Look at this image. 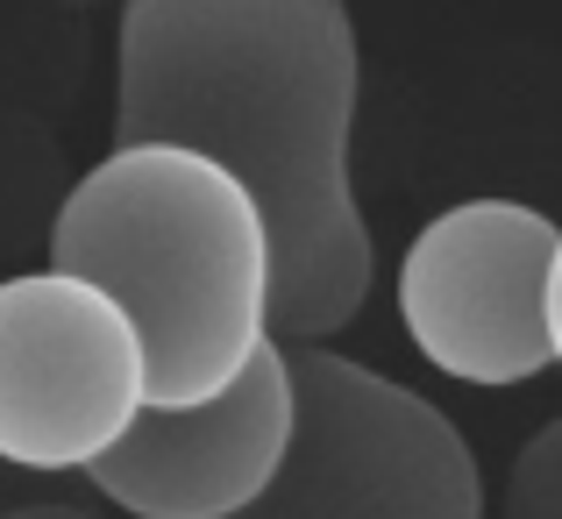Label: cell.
I'll use <instances>...</instances> for the list:
<instances>
[{"mask_svg":"<svg viewBox=\"0 0 562 519\" xmlns=\"http://www.w3.org/2000/svg\"><path fill=\"white\" fill-rule=\"evenodd\" d=\"M292 420V349L263 342L228 392L200 406H143V420L86 470V484L122 519H235L271 492Z\"/></svg>","mask_w":562,"mask_h":519,"instance_id":"8992f818","label":"cell"},{"mask_svg":"<svg viewBox=\"0 0 562 519\" xmlns=\"http://www.w3.org/2000/svg\"><path fill=\"white\" fill-rule=\"evenodd\" d=\"M506 519H562V420H549L506 470Z\"/></svg>","mask_w":562,"mask_h":519,"instance_id":"52a82bcc","label":"cell"},{"mask_svg":"<svg viewBox=\"0 0 562 519\" xmlns=\"http://www.w3.org/2000/svg\"><path fill=\"white\" fill-rule=\"evenodd\" d=\"M285 349L300 392L292 449L235 519H484L477 455L435 398L321 342Z\"/></svg>","mask_w":562,"mask_h":519,"instance_id":"3957f363","label":"cell"},{"mask_svg":"<svg viewBox=\"0 0 562 519\" xmlns=\"http://www.w3.org/2000/svg\"><path fill=\"white\" fill-rule=\"evenodd\" d=\"M114 143H186L257 192L278 342H328L363 314L378 249L349 171V0H122Z\"/></svg>","mask_w":562,"mask_h":519,"instance_id":"6da1fadb","label":"cell"},{"mask_svg":"<svg viewBox=\"0 0 562 519\" xmlns=\"http://www.w3.org/2000/svg\"><path fill=\"white\" fill-rule=\"evenodd\" d=\"M562 228L527 200H463L398 257V328L456 384H527L555 363L549 263Z\"/></svg>","mask_w":562,"mask_h":519,"instance_id":"5b68a950","label":"cell"},{"mask_svg":"<svg viewBox=\"0 0 562 519\" xmlns=\"http://www.w3.org/2000/svg\"><path fill=\"white\" fill-rule=\"evenodd\" d=\"M549 342H555V370H562V242H555V263H549Z\"/></svg>","mask_w":562,"mask_h":519,"instance_id":"ba28073f","label":"cell"},{"mask_svg":"<svg viewBox=\"0 0 562 519\" xmlns=\"http://www.w3.org/2000/svg\"><path fill=\"white\" fill-rule=\"evenodd\" d=\"M150 406L143 335L93 278H0V463L86 477Z\"/></svg>","mask_w":562,"mask_h":519,"instance_id":"277c9868","label":"cell"},{"mask_svg":"<svg viewBox=\"0 0 562 519\" xmlns=\"http://www.w3.org/2000/svg\"><path fill=\"white\" fill-rule=\"evenodd\" d=\"M65 8H93V0H65Z\"/></svg>","mask_w":562,"mask_h":519,"instance_id":"30bf717a","label":"cell"},{"mask_svg":"<svg viewBox=\"0 0 562 519\" xmlns=\"http://www.w3.org/2000/svg\"><path fill=\"white\" fill-rule=\"evenodd\" d=\"M8 519H93V512H79V506H14Z\"/></svg>","mask_w":562,"mask_h":519,"instance_id":"9c48e42d","label":"cell"},{"mask_svg":"<svg viewBox=\"0 0 562 519\" xmlns=\"http://www.w3.org/2000/svg\"><path fill=\"white\" fill-rule=\"evenodd\" d=\"M50 263L136 320L150 406H200L278 342L271 221L228 165L186 143H114L57 200Z\"/></svg>","mask_w":562,"mask_h":519,"instance_id":"7a4b0ae2","label":"cell"}]
</instances>
